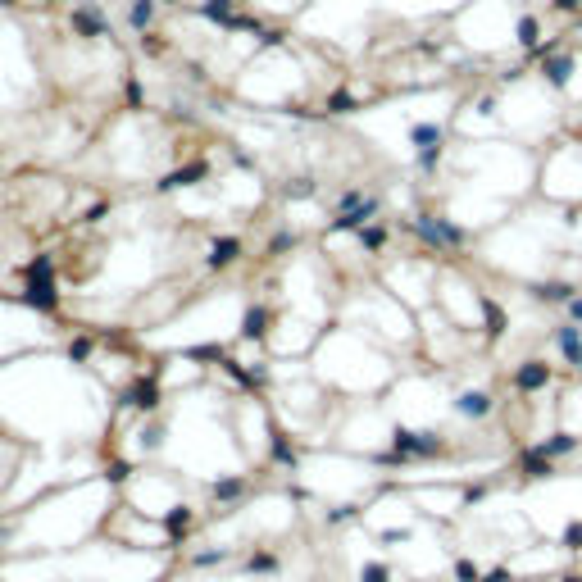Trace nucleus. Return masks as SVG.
I'll return each instance as SVG.
<instances>
[{
	"label": "nucleus",
	"instance_id": "9b49d317",
	"mask_svg": "<svg viewBox=\"0 0 582 582\" xmlns=\"http://www.w3.org/2000/svg\"><path fill=\"white\" fill-rule=\"evenodd\" d=\"M541 451L550 455V460H560V455H573L582 446V437H573V432H555V437H546V441H537Z\"/></svg>",
	"mask_w": 582,
	"mask_h": 582
},
{
	"label": "nucleus",
	"instance_id": "ddd939ff",
	"mask_svg": "<svg viewBox=\"0 0 582 582\" xmlns=\"http://www.w3.org/2000/svg\"><path fill=\"white\" fill-rule=\"evenodd\" d=\"M483 319H487V337H505L510 319H505V309L496 305V300H483Z\"/></svg>",
	"mask_w": 582,
	"mask_h": 582
},
{
	"label": "nucleus",
	"instance_id": "b1692460",
	"mask_svg": "<svg viewBox=\"0 0 582 582\" xmlns=\"http://www.w3.org/2000/svg\"><path fill=\"white\" fill-rule=\"evenodd\" d=\"M73 23L82 28V32H100V19H96L91 10H77V14H73Z\"/></svg>",
	"mask_w": 582,
	"mask_h": 582
},
{
	"label": "nucleus",
	"instance_id": "4be33fe9",
	"mask_svg": "<svg viewBox=\"0 0 582 582\" xmlns=\"http://www.w3.org/2000/svg\"><path fill=\"white\" fill-rule=\"evenodd\" d=\"M200 14H205V19H223V23H232V19H228V0H205V5H200Z\"/></svg>",
	"mask_w": 582,
	"mask_h": 582
},
{
	"label": "nucleus",
	"instance_id": "5701e85b",
	"mask_svg": "<svg viewBox=\"0 0 582 582\" xmlns=\"http://www.w3.org/2000/svg\"><path fill=\"white\" fill-rule=\"evenodd\" d=\"M328 110H332V114H351V110H355V96H351V91H337V96L328 100Z\"/></svg>",
	"mask_w": 582,
	"mask_h": 582
},
{
	"label": "nucleus",
	"instance_id": "cd10ccee",
	"mask_svg": "<svg viewBox=\"0 0 582 582\" xmlns=\"http://www.w3.org/2000/svg\"><path fill=\"white\" fill-rule=\"evenodd\" d=\"M564 319H569V323H582V296H573L569 305H564Z\"/></svg>",
	"mask_w": 582,
	"mask_h": 582
},
{
	"label": "nucleus",
	"instance_id": "a211bd4d",
	"mask_svg": "<svg viewBox=\"0 0 582 582\" xmlns=\"http://www.w3.org/2000/svg\"><path fill=\"white\" fill-rule=\"evenodd\" d=\"M382 242H387V228H378V223L360 228V246H364V251H382Z\"/></svg>",
	"mask_w": 582,
	"mask_h": 582
},
{
	"label": "nucleus",
	"instance_id": "2eb2a0df",
	"mask_svg": "<svg viewBox=\"0 0 582 582\" xmlns=\"http://www.w3.org/2000/svg\"><path fill=\"white\" fill-rule=\"evenodd\" d=\"M237 251H242V246H237V237H223V242H214V251H209V264H214V269H223V264L237 260Z\"/></svg>",
	"mask_w": 582,
	"mask_h": 582
},
{
	"label": "nucleus",
	"instance_id": "9d476101",
	"mask_svg": "<svg viewBox=\"0 0 582 582\" xmlns=\"http://www.w3.org/2000/svg\"><path fill=\"white\" fill-rule=\"evenodd\" d=\"M573 68H578V64H573V55H550L546 64H541V73H546L550 87H564V82L573 77Z\"/></svg>",
	"mask_w": 582,
	"mask_h": 582
},
{
	"label": "nucleus",
	"instance_id": "2f4dec72",
	"mask_svg": "<svg viewBox=\"0 0 582 582\" xmlns=\"http://www.w3.org/2000/svg\"><path fill=\"white\" fill-rule=\"evenodd\" d=\"M405 537H409L405 527H391V532H382V541H387V546H391V541H405Z\"/></svg>",
	"mask_w": 582,
	"mask_h": 582
},
{
	"label": "nucleus",
	"instance_id": "f257e3e1",
	"mask_svg": "<svg viewBox=\"0 0 582 582\" xmlns=\"http://www.w3.org/2000/svg\"><path fill=\"white\" fill-rule=\"evenodd\" d=\"M414 232H418L428 246H446V251H455V246L469 242V232H464L460 223L441 219V214H418V219H414Z\"/></svg>",
	"mask_w": 582,
	"mask_h": 582
},
{
	"label": "nucleus",
	"instance_id": "c756f323",
	"mask_svg": "<svg viewBox=\"0 0 582 582\" xmlns=\"http://www.w3.org/2000/svg\"><path fill=\"white\" fill-rule=\"evenodd\" d=\"M550 5H555V10H560V14H573V10H578V5H582V0H550Z\"/></svg>",
	"mask_w": 582,
	"mask_h": 582
},
{
	"label": "nucleus",
	"instance_id": "6ab92c4d",
	"mask_svg": "<svg viewBox=\"0 0 582 582\" xmlns=\"http://www.w3.org/2000/svg\"><path fill=\"white\" fill-rule=\"evenodd\" d=\"M560 546L564 550H582V518H573V523L560 532Z\"/></svg>",
	"mask_w": 582,
	"mask_h": 582
},
{
	"label": "nucleus",
	"instance_id": "39448f33",
	"mask_svg": "<svg viewBox=\"0 0 582 582\" xmlns=\"http://www.w3.org/2000/svg\"><path fill=\"white\" fill-rule=\"evenodd\" d=\"M555 346H560V355H564L569 369H582V323L564 319L560 328H555Z\"/></svg>",
	"mask_w": 582,
	"mask_h": 582
},
{
	"label": "nucleus",
	"instance_id": "72a5a7b5",
	"mask_svg": "<svg viewBox=\"0 0 582 582\" xmlns=\"http://www.w3.org/2000/svg\"><path fill=\"white\" fill-rule=\"evenodd\" d=\"M578 374H582V369H578Z\"/></svg>",
	"mask_w": 582,
	"mask_h": 582
},
{
	"label": "nucleus",
	"instance_id": "7ed1b4c3",
	"mask_svg": "<svg viewBox=\"0 0 582 582\" xmlns=\"http://www.w3.org/2000/svg\"><path fill=\"white\" fill-rule=\"evenodd\" d=\"M378 214V200L360 196V191H346L341 196V214L332 219V232H351V228H369V219Z\"/></svg>",
	"mask_w": 582,
	"mask_h": 582
},
{
	"label": "nucleus",
	"instance_id": "393cba45",
	"mask_svg": "<svg viewBox=\"0 0 582 582\" xmlns=\"http://www.w3.org/2000/svg\"><path fill=\"white\" fill-rule=\"evenodd\" d=\"M151 23V0H137L132 5V28H146Z\"/></svg>",
	"mask_w": 582,
	"mask_h": 582
},
{
	"label": "nucleus",
	"instance_id": "c85d7f7f",
	"mask_svg": "<svg viewBox=\"0 0 582 582\" xmlns=\"http://www.w3.org/2000/svg\"><path fill=\"white\" fill-rule=\"evenodd\" d=\"M273 564H278L273 555H255V560H251V569H264V573H269V569H273Z\"/></svg>",
	"mask_w": 582,
	"mask_h": 582
},
{
	"label": "nucleus",
	"instance_id": "7c9ffc66",
	"mask_svg": "<svg viewBox=\"0 0 582 582\" xmlns=\"http://www.w3.org/2000/svg\"><path fill=\"white\" fill-rule=\"evenodd\" d=\"M483 582H514V578H510V569H492Z\"/></svg>",
	"mask_w": 582,
	"mask_h": 582
},
{
	"label": "nucleus",
	"instance_id": "423d86ee",
	"mask_svg": "<svg viewBox=\"0 0 582 582\" xmlns=\"http://www.w3.org/2000/svg\"><path fill=\"white\" fill-rule=\"evenodd\" d=\"M492 409H496V400H492V391H460L455 396V414H464V418H492Z\"/></svg>",
	"mask_w": 582,
	"mask_h": 582
},
{
	"label": "nucleus",
	"instance_id": "bb28decb",
	"mask_svg": "<svg viewBox=\"0 0 582 582\" xmlns=\"http://www.w3.org/2000/svg\"><path fill=\"white\" fill-rule=\"evenodd\" d=\"M364 582H391V569H387V564H369V569H364Z\"/></svg>",
	"mask_w": 582,
	"mask_h": 582
},
{
	"label": "nucleus",
	"instance_id": "20e7f679",
	"mask_svg": "<svg viewBox=\"0 0 582 582\" xmlns=\"http://www.w3.org/2000/svg\"><path fill=\"white\" fill-rule=\"evenodd\" d=\"M409 142H414V155H418V168L432 173L441 159V123H414L409 128Z\"/></svg>",
	"mask_w": 582,
	"mask_h": 582
},
{
	"label": "nucleus",
	"instance_id": "f03ea898",
	"mask_svg": "<svg viewBox=\"0 0 582 582\" xmlns=\"http://www.w3.org/2000/svg\"><path fill=\"white\" fill-rule=\"evenodd\" d=\"M391 446H396V455H405V460H414V455L418 460H432V455L446 451L441 432H409V428H396Z\"/></svg>",
	"mask_w": 582,
	"mask_h": 582
},
{
	"label": "nucleus",
	"instance_id": "f8f14e48",
	"mask_svg": "<svg viewBox=\"0 0 582 582\" xmlns=\"http://www.w3.org/2000/svg\"><path fill=\"white\" fill-rule=\"evenodd\" d=\"M28 300L41 309H55V287H50V278H32L28 282Z\"/></svg>",
	"mask_w": 582,
	"mask_h": 582
},
{
	"label": "nucleus",
	"instance_id": "f3484780",
	"mask_svg": "<svg viewBox=\"0 0 582 582\" xmlns=\"http://www.w3.org/2000/svg\"><path fill=\"white\" fill-rule=\"evenodd\" d=\"M164 523H168V532H173V537H182V532L191 527V510H187V505L168 510V518H164Z\"/></svg>",
	"mask_w": 582,
	"mask_h": 582
},
{
	"label": "nucleus",
	"instance_id": "0eeeda50",
	"mask_svg": "<svg viewBox=\"0 0 582 582\" xmlns=\"http://www.w3.org/2000/svg\"><path fill=\"white\" fill-rule=\"evenodd\" d=\"M546 382H550V364H546V360L518 364V374H514V387H518V391H541Z\"/></svg>",
	"mask_w": 582,
	"mask_h": 582
},
{
	"label": "nucleus",
	"instance_id": "473e14b6",
	"mask_svg": "<svg viewBox=\"0 0 582 582\" xmlns=\"http://www.w3.org/2000/svg\"><path fill=\"white\" fill-rule=\"evenodd\" d=\"M560 582H582V573H569V578H560Z\"/></svg>",
	"mask_w": 582,
	"mask_h": 582
},
{
	"label": "nucleus",
	"instance_id": "dca6fc26",
	"mask_svg": "<svg viewBox=\"0 0 582 582\" xmlns=\"http://www.w3.org/2000/svg\"><path fill=\"white\" fill-rule=\"evenodd\" d=\"M132 405H137V409H155V405H159L155 382H137V387H132Z\"/></svg>",
	"mask_w": 582,
	"mask_h": 582
},
{
	"label": "nucleus",
	"instance_id": "a878e982",
	"mask_svg": "<svg viewBox=\"0 0 582 582\" xmlns=\"http://www.w3.org/2000/svg\"><path fill=\"white\" fill-rule=\"evenodd\" d=\"M455 578H460V582H478L483 573H478V564H473V560H460V564H455Z\"/></svg>",
	"mask_w": 582,
	"mask_h": 582
},
{
	"label": "nucleus",
	"instance_id": "4468645a",
	"mask_svg": "<svg viewBox=\"0 0 582 582\" xmlns=\"http://www.w3.org/2000/svg\"><path fill=\"white\" fill-rule=\"evenodd\" d=\"M514 37H518V46H523V50H532V46L541 41V23L532 19V14H523V19H518V28H514Z\"/></svg>",
	"mask_w": 582,
	"mask_h": 582
},
{
	"label": "nucleus",
	"instance_id": "1a4fd4ad",
	"mask_svg": "<svg viewBox=\"0 0 582 582\" xmlns=\"http://www.w3.org/2000/svg\"><path fill=\"white\" fill-rule=\"evenodd\" d=\"M518 469H523V478H550V473H555V460H550L541 446H532V451H523Z\"/></svg>",
	"mask_w": 582,
	"mask_h": 582
},
{
	"label": "nucleus",
	"instance_id": "aec40b11",
	"mask_svg": "<svg viewBox=\"0 0 582 582\" xmlns=\"http://www.w3.org/2000/svg\"><path fill=\"white\" fill-rule=\"evenodd\" d=\"M242 478H228V483H214V501H232V496H242Z\"/></svg>",
	"mask_w": 582,
	"mask_h": 582
},
{
	"label": "nucleus",
	"instance_id": "412c9836",
	"mask_svg": "<svg viewBox=\"0 0 582 582\" xmlns=\"http://www.w3.org/2000/svg\"><path fill=\"white\" fill-rule=\"evenodd\" d=\"M264 323H269V314H264V309H251V314H246V337H264Z\"/></svg>",
	"mask_w": 582,
	"mask_h": 582
},
{
	"label": "nucleus",
	"instance_id": "6e6552de",
	"mask_svg": "<svg viewBox=\"0 0 582 582\" xmlns=\"http://www.w3.org/2000/svg\"><path fill=\"white\" fill-rule=\"evenodd\" d=\"M527 291H532L537 300H546V305H569V300L578 296V287H573V282H532Z\"/></svg>",
	"mask_w": 582,
	"mask_h": 582
}]
</instances>
